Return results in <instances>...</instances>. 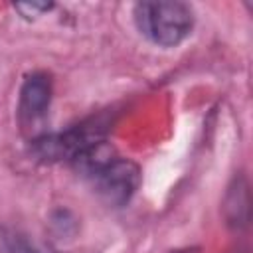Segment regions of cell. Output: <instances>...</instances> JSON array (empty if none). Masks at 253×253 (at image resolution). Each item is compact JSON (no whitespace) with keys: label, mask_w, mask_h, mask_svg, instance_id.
Returning a JSON list of instances; mask_svg holds the SVG:
<instances>
[{"label":"cell","mask_w":253,"mask_h":253,"mask_svg":"<svg viewBox=\"0 0 253 253\" xmlns=\"http://www.w3.org/2000/svg\"><path fill=\"white\" fill-rule=\"evenodd\" d=\"M136 30L154 45L174 47L182 43L194 28V10L178 0L138 2L132 10Z\"/></svg>","instance_id":"obj_1"},{"label":"cell","mask_w":253,"mask_h":253,"mask_svg":"<svg viewBox=\"0 0 253 253\" xmlns=\"http://www.w3.org/2000/svg\"><path fill=\"white\" fill-rule=\"evenodd\" d=\"M97 194L109 206H125L140 184V168L128 158L115 156L89 176Z\"/></svg>","instance_id":"obj_2"},{"label":"cell","mask_w":253,"mask_h":253,"mask_svg":"<svg viewBox=\"0 0 253 253\" xmlns=\"http://www.w3.org/2000/svg\"><path fill=\"white\" fill-rule=\"evenodd\" d=\"M51 77L45 71L28 73L20 87V101H18V119L22 126L38 125L51 103Z\"/></svg>","instance_id":"obj_3"},{"label":"cell","mask_w":253,"mask_h":253,"mask_svg":"<svg viewBox=\"0 0 253 253\" xmlns=\"http://www.w3.org/2000/svg\"><path fill=\"white\" fill-rule=\"evenodd\" d=\"M225 217L231 225L239 227L245 225L249 219V194H247V184L245 180H237L233 182V186L229 188L227 196H225Z\"/></svg>","instance_id":"obj_4"},{"label":"cell","mask_w":253,"mask_h":253,"mask_svg":"<svg viewBox=\"0 0 253 253\" xmlns=\"http://www.w3.org/2000/svg\"><path fill=\"white\" fill-rule=\"evenodd\" d=\"M14 8L24 18H38V16L49 12L53 8V4L51 2H20V4H14Z\"/></svg>","instance_id":"obj_5"}]
</instances>
